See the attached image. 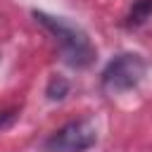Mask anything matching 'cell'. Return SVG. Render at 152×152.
<instances>
[{"mask_svg": "<svg viewBox=\"0 0 152 152\" xmlns=\"http://www.w3.org/2000/svg\"><path fill=\"white\" fill-rule=\"evenodd\" d=\"M147 74V62L138 52H121L107 62L100 74V86L107 95H121L135 90Z\"/></svg>", "mask_w": 152, "mask_h": 152, "instance_id": "2", "label": "cell"}, {"mask_svg": "<svg viewBox=\"0 0 152 152\" xmlns=\"http://www.w3.org/2000/svg\"><path fill=\"white\" fill-rule=\"evenodd\" d=\"M33 19L48 31L52 33V38L57 40L59 50H62V59L74 66V69H86L95 62L97 57V48L90 43V36L74 21L64 19V17H55V14H48L43 10H33L31 12Z\"/></svg>", "mask_w": 152, "mask_h": 152, "instance_id": "1", "label": "cell"}, {"mask_svg": "<svg viewBox=\"0 0 152 152\" xmlns=\"http://www.w3.org/2000/svg\"><path fill=\"white\" fill-rule=\"evenodd\" d=\"M97 142V124L90 116L76 119L57 128L43 145L45 152H86Z\"/></svg>", "mask_w": 152, "mask_h": 152, "instance_id": "3", "label": "cell"}, {"mask_svg": "<svg viewBox=\"0 0 152 152\" xmlns=\"http://www.w3.org/2000/svg\"><path fill=\"white\" fill-rule=\"evenodd\" d=\"M150 17H152V0H133V5L128 7V14H126V26L138 28Z\"/></svg>", "mask_w": 152, "mask_h": 152, "instance_id": "4", "label": "cell"}, {"mask_svg": "<svg viewBox=\"0 0 152 152\" xmlns=\"http://www.w3.org/2000/svg\"><path fill=\"white\" fill-rule=\"evenodd\" d=\"M69 90H71V83L64 76H52L48 81V86H45V97L50 102H62L69 95Z\"/></svg>", "mask_w": 152, "mask_h": 152, "instance_id": "5", "label": "cell"}, {"mask_svg": "<svg viewBox=\"0 0 152 152\" xmlns=\"http://www.w3.org/2000/svg\"><path fill=\"white\" fill-rule=\"evenodd\" d=\"M17 116H19V112H17V109H5V112H0V131L10 128V126L17 121Z\"/></svg>", "mask_w": 152, "mask_h": 152, "instance_id": "6", "label": "cell"}]
</instances>
